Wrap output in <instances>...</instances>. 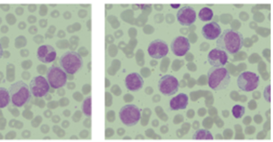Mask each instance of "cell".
<instances>
[{
    "mask_svg": "<svg viewBox=\"0 0 273 142\" xmlns=\"http://www.w3.org/2000/svg\"><path fill=\"white\" fill-rule=\"evenodd\" d=\"M244 45V37L239 31L228 28L224 30L216 42V46L230 54L238 53Z\"/></svg>",
    "mask_w": 273,
    "mask_h": 142,
    "instance_id": "6da1fadb",
    "label": "cell"
},
{
    "mask_svg": "<svg viewBox=\"0 0 273 142\" xmlns=\"http://www.w3.org/2000/svg\"><path fill=\"white\" fill-rule=\"evenodd\" d=\"M12 105L22 108L30 101L32 93L28 85L23 81H18L9 88Z\"/></svg>",
    "mask_w": 273,
    "mask_h": 142,
    "instance_id": "7a4b0ae2",
    "label": "cell"
},
{
    "mask_svg": "<svg viewBox=\"0 0 273 142\" xmlns=\"http://www.w3.org/2000/svg\"><path fill=\"white\" fill-rule=\"evenodd\" d=\"M209 87L215 91L226 89L231 82L229 70L222 67H211L208 72Z\"/></svg>",
    "mask_w": 273,
    "mask_h": 142,
    "instance_id": "3957f363",
    "label": "cell"
},
{
    "mask_svg": "<svg viewBox=\"0 0 273 142\" xmlns=\"http://www.w3.org/2000/svg\"><path fill=\"white\" fill-rule=\"evenodd\" d=\"M60 64L65 73L73 75L82 68L83 60L81 56L77 52L68 51L61 56Z\"/></svg>",
    "mask_w": 273,
    "mask_h": 142,
    "instance_id": "277c9868",
    "label": "cell"
},
{
    "mask_svg": "<svg viewBox=\"0 0 273 142\" xmlns=\"http://www.w3.org/2000/svg\"><path fill=\"white\" fill-rule=\"evenodd\" d=\"M119 116L122 124L128 127L134 126L141 119V110L134 104H128L121 108Z\"/></svg>",
    "mask_w": 273,
    "mask_h": 142,
    "instance_id": "5b68a950",
    "label": "cell"
},
{
    "mask_svg": "<svg viewBox=\"0 0 273 142\" xmlns=\"http://www.w3.org/2000/svg\"><path fill=\"white\" fill-rule=\"evenodd\" d=\"M46 78L50 86L55 89L64 87L68 80L67 73L62 68L55 65L51 66L47 70Z\"/></svg>",
    "mask_w": 273,
    "mask_h": 142,
    "instance_id": "8992f818",
    "label": "cell"
},
{
    "mask_svg": "<svg viewBox=\"0 0 273 142\" xmlns=\"http://www.w3.org/2000/svg\"><path fill=\"white\" fill-rule=\"evenodd\" d=\"M260 84V77L256 73L247 71L242 73L238 78L239 88L244 92L256 90Z\"/></svg>",
    "mask_w": 273,
    "mask_h": 142,
    "instance_id": "52a82bcc",
    "label": "cell"
},
{
    "mask_svg": "<svg viewBox=\"0 0 273 142\" xmlns=\"http://www.w3.org/2000/svg\"><path fill=\"white\" fill-rule=\"evenodd\" d=\"M179 82L171 75H165L158 81V88L165 96H172L177 93L179 89Z\"/></svg>",
    "mask_w": 273,
    "mask_h": 142,
    "instance_id": "ba28073f",
    "label": "cell"
},
{
    "mask_svg": "<svg viewBox=\"0 0 273 142\" xmlns=\"http://www.w3.org/2000/svg\"><path fill=\"white\" fill-rule=\"evenodd\" d=\"M32 95L35 98H42L49 93L50 85L42 76H37L32 79L29 84Z\"/></svg>",
    "mask_w": 273,
    "mask_h": 142,
    "instance_id": "9c48e42d",
    "label": "cell"
},
{
    "mask_svg": "<svg viewBox=\"0 0 273 142\" xmlns=\"http://www.w3.org/2000/svg\"><path fill=\"white\" fill-rule=\"evenodd\" d=\"M147 51L152 58L161 59L168 54L169 48L166 42L158 39L150 43Z\"/></svg>",
    "mask_w": 273,
    "mask_h": 142,
    "instance_id": "30bf717a",
    "label": "cell"
},
{
    "mask_svg": "<svg viewBox=\"0 0 273 142\" xmlns=\"http://www.w3.org/2000/svg\"><path fill=\"white\" fill-rule=\"evenodd\" d=\"M190 40L184 36H177L173 40L171 49L173 53L177 56H184L191 49Z\"/></svg>",
    "mask_w": 273,
    "mask_h": 142,
    "instance_id": "8fae6325",
    "label": "cell"
},
{
    "mask_svg": "<svg viewBox=\"0 0 273 142\" xmlns=\"http://www.w3.org/2000/svg\"><path fill=\"white\" fill-rule=\"evenodd\" d=\"M177 20L183 26H189L196 20V13L191 6H184L180 9L176 14Z\"/></svg>",
    "mask_w": 273,
    "mask_h": 142,
    "instance_id": "7c38bea8",
    "label": "cell"
},
{
    "mask_svg": "<svg viewBox=\"0 0 273 142\" xmlns=\"http://www.w3.org/2000/svg\"><path fill=\"white\" fill-rule=\"evenodd\" d=\"M229 55L225 51L215 48L212 50L208 56L209 64L213 67H222L229 61Z\"/></svg>",
    "mask_w": 273,
    "mask_h": 142,
    "instance_id": "4fadbf2b",
    "label": "cell"
},
{
    "mask_svg": "<svg viewBox=\"0 0 273 142\" xmlns=\"http://www.w3.org/2000/svg\"><path fill=\"white\" fill-rule=\"evenodd\" d=\"M36 56L37 59L40 62L44 63H50L56 60L57 52L52 46L43 45L37 49Z\"/></svg>",
    "mask_w": 273,
    "mask_h": 142,
    "instance_id": "5bb4252c",
    "label": "cell"
},
{
    "mask_svg": "<svg viewBox=\"0 0 273 142\" xmlns=\"http://www.w3.org/2000/svg\"><path fill=\"white\" fill-rule=\"evenodd\" d=\"M144 80L138 73H131L125 78V84L126 88L130 91L136 92L144 87Z\"/></svg>",
    "mask_w": 273,
    "mask_h": 142,
    "instance_id": "9a60e30c",
    "label": "cell"
},
{
    "mask_svg": "<svg viewBox=\"0 0 273 142\" xmlns=\"http://www.w3.org/2000/svg\"><path fill=\"white\" fill-rule=\"evenodd\" d=\"M221 33V28L219 24L212 22L205 24L202 28V34L207 40L214 41L218 39Z\"/></svg>",
    "mask_w": 273,
    "mask_h": 142,
    "instance_id": "2e32d148",
    "label": "cell"
},
{
    "mask_svg": "<svg viewBox=\"0 0 273 142\" xmlns=\"http://www.w3.org/2000/svg\"><path fill=\"white\" fill-rule=\"evenodd\" d=\"M189 103V97L187 94L180 93L169 101V108L171 111L185 110Z\"/></svg>",
    "mask_w": 273,
    "mask_h": 142,
    "instance_id": "e0dca14e",
    "label": "cell"
},
{
    "mask_svg": "<svg viewBox=\"0 0 273 142\" xmlns=\"http://www.w3.org/2000/svg\"><path fill=\"white\" fill-rule=\"evenodd\" d=\"M11 102L9 90L4 87L0 88V109L7 107Z\"/></svg>",
    "mask_w": 273,
    "mask_h": 142,
    "instance_id": "ac0fdd59",
    "label": "cell"
},
{
    "mask_svg": "<svg viewBox=\"0 0 273 142\" xmlns=\"http://www.w3.org/2000/svg\"><path fill=\"white\" fill-rule=\"evenodd\" d=\"M193 139H211L213 140L214 137L211 132L207 129H201L197 130L193 136Z\"/></svg>",
    "mask_w": 273,
    "mask_h": 142,
    "instance_id": "d6986e66",
    "label": "cell"
},
{
    "mask_svg": "<svg viewBox=\"0 0 273 142\" xmlns=\"http://www.w3.org/2000/svg\"><path fill=\"white\" fill-rule=\"evenodd\" d=\"M213 15V12L211 8L204 7L199 13V18L203 22H208L212 20Z\"/></svg>",
    "mask_w": 273,
    "mask_h": 142,
    "instance_id": "ffe728a7",
    "label": "cell"
},
{
    "mask_svg": "<svg viewBox=\"0 0 273 142\" xmlns=\"http://www.w3.org/2000/svg\"><path fill=\"white\" fill-rule=\"evenodd\" d=\"M92 98L90 96L87 97L82 103L81 109L83 115L87 117L92 116Z\"/></svg>",
    "mask_w": 273,
    "mask_h": 142,
    "instance_id": "44dd1931",
    "label": "cell"
},
{
    "mask_svg": "<svg viewBox=\"0 0 273 142\" xmlns=\"http://www.w3.org/2000/svg\"><path fill=\"white\" fill-rule=\"evenodd\" d=\"M232 112L234 118L239 119L242 118L246 113V108L240 105H235L233 106Z\"/></svg>",
    "mask_w": 273,
    "mask_h": 142,
    "instance_id": "7402d4cb",
    "label": "cell"
},
{
    "mask_svg": "<svg viewBox=\"0 0 273 142\" xmlns=\"http://www.w3.org/2000/svg\"><path fill=\"white\" fill-rule=\"evenodd\" d=\"M263 96H264L265 99L267 100V102H270V85H268V86L265 88L264 92H263Z\"/></svg>",
    "mask_w": 273,
    "mask_h": 142,
    "instance_id": "603a6c76",
    "label": "cell"
},
{
    "mask_svg": "<svg viewBox=\"0 0 273 142\" xmlns=\"http://www.w3.org/2000/svg\"><path fill=\"white\" fill-rule=\"evenodd\" d=\"M4 55L3 47L1 43H0V59L3 58Z\"/></svg>",
    "mask_w": 273,
    "mask_h": 142,
    "instance_id": "cb8c5ba5",
    "label": "cell"
},
{
    "mask_svg": "<svg viewBox=\"0 0 273 142\" xmlns=\"http://www.w3.org/2000/svg\"><path fill=\"white\" fill-rule=\"evenodd\" d=\"M180 5H171V6L173 8V9H177L178 8H179L180 7Z\"/></svg>",
    "mask_w": 273,
    "mask_h": 142,
    "instance_id": "d4e9b609",
    "label": "cell"
}]
</instances>
